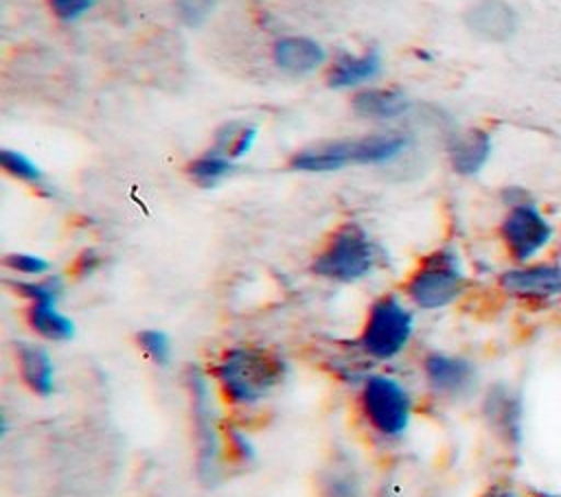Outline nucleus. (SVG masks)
Here are the masks:
<instances>
[{"label":"nucleus","instance_id":"nucleus-24","mask_svg":"<svg viewBox=\"0 0 561 497\" xmlns=\"http://www.w3.org/2000/svg\"><path fill=\"white\" fill-rule=\"evenodd\" d=\"M4 265L24 276H42L48 269L46 258H42L37 254H26V252H15V254L4 256Z\"/></svg>","mask_w":561,"mask_h":497},{"label":"nucleus","instance_id":"nucleus-18","mask_svg":"<svg viewBox=\"0 0 561 497\" xmlns=\"http://www.w3.org/2000/svg\"><path fill=\"white\" fill-rule=\"evenodd\" d=\"M254 138H256V127L245 123H228L217 131L215 151L234 160L250 151V147L254 145Z\"/></svg>","mask_w":561,"mask_h":497},{"label":"nucleus","instance_id":"nucleus-15","mask_svg":"<svg viewBox=\"0 0 561 497\" xmlns=\"http://www.w3.org/2000/svg\"><path fill=\"white\" fill-rule=\"evenodd\" d=\"M26 320L39 337L50 339V342H66L75 335V324H72L70 317L59 313L57 298L33 300L28 304Z\"/></svg>","mask_w":561,"mask_h":497},{"label":"nucleus","instance_id":"nucleus-23","mask_svg":"<svg viewBox=\"0 0 561 497\" xmlns=\"http://www.w3.org/2000/svg\"><path fill=\"white\" fill-rule=\"evenodd\" d=\"M217 0H175V11L186 26H199L213 13Z\"/></svg>","mask_w":561,"mask_h":497},{"label":"nucleus","instance_id":"nucleus-16","mask_svg":"<svg viewBox=\"0 0 561 497\" xmlns=\"http://www.w3.org/2000/svg\"><path fill=\"white\" fill-rule=\"evenodd\" d=\"M379 53L377 50H368L359 57H351V55H342L333 68L327 74V83L331 88H348V85H357L366 79H370L377 70H379Z\"/></svg>","mask_w":561,"mask_h":497},{"label":"nucleus","instance_id":"nucleus-8","mask_svg":"<svg viewBox=\"0 0 561 497\" xmlns=\"http://www.w3.org/2000/svg\"><path fill=\"white\" fill-rule=\"evenodd\" d=\"M423 374L432 392L451 398L471 392L476 383V370L471 361L447 352H430L423 359Z\"/></svg>","mask_w":561,"mask_h":497},{"label":"nucleus","instance_id":"nucleus-10","mask_svg":"<svg viewBox=\"0 0 561 497\" xmlns=\"http://www.w3.org/2000/svg\"><path fill=\"white\" fill-rule=\"evenodd\" d=\"M502 287L519 298H554L561 296V269L552 265H535L508 269L500 278Z\"/></svg>","mask_w":561,"mask_h":497},{"label":"nucleus","instance_id":"nucleus-25","mask_svg":"<svg viewBox=\"0 0 561 497\" xmlns=\"http://www.w3.org/2000/svg\"><path fill=\"white\" fill-rule=\"evenodd\" d=\"M15 289L28 298V302L33 300H46V298H57L59 296V280L57 278H48V280H33V282H18Z\"/></svg>","mask_w":561,"mask_h":497},{"label":"nucleus","instance_id":"nucleus-28","mask_svg":"<svg viewBox=\"0 0 561 497\" xmlns=\"http://www.w3.org/2000/svg\"><path fill=\"white\" fill-rule=\"evenodd\" d=\"M99 263H101V258L96 256V252L88 250L77 261V274H92L99 267Z\"/></svg>","mask_w":561,"mask_h":497},{"label":"nucleus","instance_id":"nucleus-29","mask_svg":"<svg viewBox=\"0 0 561 497\" xmlns=\"http://www.w3.org/2000/svg\"><path fill=\"white\" fill-rule=\"evenodd\" d=\"M491 497H515L513 493H495V495H491Z\"/></svg>","mask_w":561,"mask_h":497},{"label":"nucleus","instance_id":"nucleus-1","mask_svg":"<svg viewBox=\"0 0 561 497\" xmlns=\"http://www.w3.org/2000/svg\"><path fill=\"white\" fill-rule=\"evenodd\" d=\"M213 377L228 403L254 405L283 381L285 361L263 348L237 346L221 355Z\"/></svg>","mask_w":561,"mask_h":497},{"label":"nucleus","instance_id":"nucleus-22","mask_svg":"<svg viewBox=\"0 0 561 497\" xmlns=\"http://www.w3.org/2000/svg\"><path fill=\"white\" fill-rule=\"evenodd\" d=\"M138 346L142 348V352L153 361L164 366L171 357V342L167 337V333L156 331V328H147L138 333Z\"/></svg>","mask_w":561,"mask_h":497},{"label":"nucleus","instance_id":"nucleus-17","mask_svg":"<svg viewBox=\"0 0 561 497\" xmlns=\"http://www.w3.org/2000/svg\"><path fill=\"white\" fill-rule=\"evenodd\" d=\"M353 109L366 118H394L408 109V99L399 90H362L353 96Z\"/></svg>","mask_w":561,"mask_h":497},{"label":"nucleus","instance_id":"nucleus-11","mask_svg":"<svg viewBox=\"0 0 561 497\" xmlns=\"http://www.w3.org/2000/svg\"><path fill=\"white\" fill-rule=\"evenodd\" d=\"M20 377L33 394L50 396L55 392V363L46 348L37 344L18 346Z\"/></svg>","mask_w":561,"mask_h":497},{"label":"nucleus","instance_id":"nucleus-3","mask_svg":"<svg viewBox=\"0 0 561 497\" xmlns=\"http://www.w3.org/2000/svg\"><path fill=\"white\" fill-rule=\"evenodd\" d=\"M375 263L377 247L370 236L357 223H344L316 256L313 271L329 280L353 282L370 274Z\"/></svg>","mask_w":561,"mask_h":497},{"label":"nucleus","instance_id":"nucleus-2","mask_svg":"<svg viewBox=\"0 0 561 497\" xmlns=\"http://www.w3.org/2000/svg\"><path fill=\"white\" fill-rule=\"evenodd\" d=\"M403 136H368L359 140H342L300 151L291 158V169L324 173L348 164H379L392 160L405 149Z\"/></svg>","mask_w":561,"mask_h":497},{"label":"nucleus","instance_id":"nucleus-4","mask_svg":"<svg viewBox=\"0 0 561 497\" xmlns=\"http://www.w3.org/2000/svg\"><path fill=\"white\" fill-rule=\"evenodd\" d=\"M414 317L397 296H381L373 302L359 335V348L377 359L390 361L401 355L412 337Z\"/></svg>","mask_w":561,"mask_h":497},{"label":"nucleus","instance_id":"nucleus-9","mask_svg":"<svg viewBox=\"0 0 561 497\" xmlns=\"http://www.w3.org/2000/svg\"><path fill=\"white\" fill-rule=\"evenodd\" d=\"M465 22L473 35L489 39V42H504L517 28L515 11L502 0L476 2L465 13Z\"/></svg>","mask_w":561,"mask_h":497},{"label":"nucleus","instance_id":"nucleus-6","mask_svg":"<svg viewBox=\"0 0 561 497\" xmlns=\"http://www.w3.org/2000/svg\"><path fill=\"white\" fill-rule=\"evenodd\" d=\"M465 285L458 258L451 250L425 256L405 285L408 298L421 309H443L454 302Z\"/></svg>","mask_w":561,"mask_h":497},{"label":"nucleus","instance_id":"nucleus-14","mask_svg":"<svg viewBox=\"0 0 561 497\" xmlns=\"http://www.w3.org/2000/svg\"><path fill=\"white\" fill-rule=\"evenodd\" d=\"M274 61L287 72H311L324 63V50L313 39L285 37L274 46Z\"/></svg>","mask_w":561,"mask_h":497},{"label":"nucleus","instance_id":"nucleus-19","mask_svg":"<svg viewBox=\"0 0 561 497\" xmlns=\"http://www.w3.org/2000/svg\"><path fill=\"white\" fill-rule=\"evenodd\" d=\"M230 171H232L230 158H226V155H221V153H217V151L197 158V160L188 166L191 177H193L199 186H215V184H217L219 180H224Z\"/></svg>","mask_w":561,"mask_h":497},{"label":"nucleus","instance_id":"nucleus-12","mask_svg":"<svg viewBox=\"0 0 561 497\" xmlns=\"http://www.w3.org/2000/svg\"><path fill=\"white\" fill-rule=\"evenodd\" d=\"M193 392V409H195V427H197V442H199V469L213 471L217 466V436H215V425H213V414L208 405V388L202 377L193 379L191 385Z\"/></svg>","mask_w":561,"mask_h":497},{"label":"nucleus","instance_id":"nucleus-21","mask_svg":"<svg viewBox=\"0 0 561 497\" xmlns=\"http://www.w3.org/2000/svg\"><path fill=\"white\" fill-rule=\"evenodd\" d=\"M0 164L2 169L11 175V177H18L22 182H28V184H37L42 180V171L37 164H33L24 153H18V151H11V149H2L0 151Z\"/></svg>","mask_w":561,"mask_h":497},{"label":"nucleus","instance_id":"nucleus-13","mask_svg":"<svg viewBox=\"0 0 561 497\" xmlns=\"http://www.w3.org/2000/svg\"><path fill=\"white\" fill-rule=\"evenodd\" d=\"M489 153H491V138L482 129H469L465 134H458L449 142V160L460 175L478 173L484 166Z\"/></svg>","mask_w":561,"mask_h":497},{"label":"nucleus","instance_id":"nucleus-26","mask_svg":"<svg viewBox=\"0 0 561 497\" xmlns=\"http://www.w3.org/2000/svg\"><path fill=\"white\" fill-rule=\"evenodd\" d=\"M50 7L59 20H75L92 7V0H50Z\"/></svg>","mask_w":561,"mask_h":497},{"label":"nucleus","instance_id":"nucleus-7","mask_svg":"<svg viewBox=\"0 0 561 497\" xmlns=\"http://www.w3.org/2000/svg\"><path fill=\"white\" fill-rule=\"evenodd\" d=\"M502 236L517 261H528L550 241L552 228L533 204L519 201L504 217Z\"/></svg>","mask_w":561,"mask_h":497},{"label":"nucleus","instance_id":"nucleus-5","mask_svg":"<svg viewBox=\"0 0 561 497\" xmlns=\"http://www.w3.org/2000/svg\"><path fill=\"white\" fill-rule=\"evenodd\" d=\"M359 407L370 429L383 438H399L410 427L412 396L394 377L370 374L362 385Z\"/></svg>","mask_w":561,"mask_h":497},{"label":"nucleus","instance_id":"nucleus-27","mask_svg":"<svg viewBox=\"0 0 561 497\" xmlns=\"http://www.w3.org/2000/svg\"><path fill=\"white\" fill-rule=\"evenodd\" d=\"M230 451L239 458V460H250L252 458V444L248 442V438L239 431L230 434Z\"/></svg>","mask_w":561,"mask_h":497},{"label":"nucleus","instance_id":"nucleus-20","mask_svg":"<svg viewBox=\"0 0 561 497\" xmlns=\"http://www.w3.org/2000/svg\"><path fill=\"white\" fill-rule=\"evenodd\" d=\"M484 414L489 416V420L502 429V431H513L515 429V420H517V407L515 401L508 396V392L504 390H493L486 396V405H484Z\"/></svg>","mask_w":561,"mask_h":497}]
</instances>
